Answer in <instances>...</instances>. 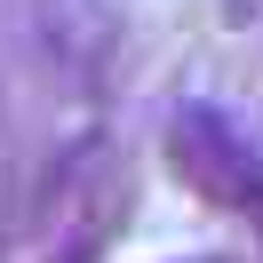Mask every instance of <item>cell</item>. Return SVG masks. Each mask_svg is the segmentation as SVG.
I'll return each instance as SVG.
<instances>
[{
    "label": "cell",
    "mask_w": 263,
    "mask_h": 263,
    "mask_svg": "<svg viewBox=\"0 0 263 263\" xmlns=\"http://www.w3.org/2000/svg\"><path fill=\"white\" fill-rule=\"evenodd\" d=\"M160 152H167V176L215 215H255L263 223V144L247 120H231L223 104L192 96L167 112L160 128Z\"/></svg>",
    "instance_id": "1"
}]
</instances>
